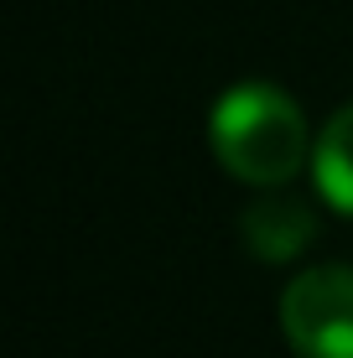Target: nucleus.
Returning a JSON list of instances; mask_svg holds the SVG:
<instances>
[{
  "label": "nucleus",
  "instance_id": "f257e3e1",
  "mask_svg": "<svg viewBox=\"0 0 353 358\" xmlns=\"http://www.w3.org/2000/svg\"><path fill=\"white\" fill-rule=\"evenodd\" d=\"M208 145L229 177L250 187H281L307 162V120L275 83H234L208 115Z\"/></svg>",
  "mask_w": 353,
  "mask_h": 358
},
{
  "label": "nucleus",
  "instance_id": "f03ea898",
  "mask_svg": "<svg viewBox=\"0 0 353 358\" xmlns=\"http://www.w3.org/2000/svg\"><path fill=\"white\" fill-rule=\"evenodd\" d=\"M281 332L296 358H353V265H312L281 291Z\"/></svg>",
  "mask_w": 353,
  "mask_h": 358
},
{
  "label": "nucleus",
  "instance_id": "7ed1b4c3",
  "mask_svg": "<svg viewBox=\"0 0 353 358\" xmlns=\"http://www.w3.org/2000/svg\"><path fill=\"white\" fill-rule=\"evenodd\" d=\"M239 239H245V250L254 260L286 265V260H296V255L312 250V239H317V213H312L307 203H291V197H265V203L245 208Z\"/></svg>",
  "mask_w": 353,
  "mask_h": 358
},
{
  "label": "nucleus",
  "instance_id": "20e7f679",
  "mask_svg": "<svg viewBox=\"0 0 353 358\" xmlns=\"http://www.w3.org/2000/svg\"><path fill=\"white\" fill-rule=\"evenodd\" d=\"M312 177L327 203L353 218V104H343L322 125L317 145H312Z\"/></svg>",
  "mask_w": 353,
  "mask_h": 358
}]
</instances>
